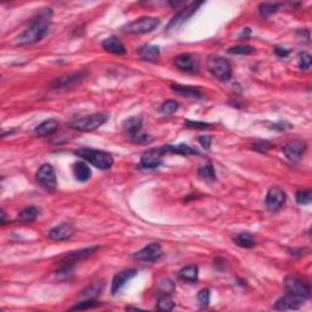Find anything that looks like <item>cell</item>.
<instances>
[{"instance_id": "27", "label": "cell", "mask_w": 312, "mask_h": 312, "mask_svg": "<svg viewBox=\"0 0 312 312\" xmlns=\"http://www.w3.org/2000/svg\"><path fill=\"white\" fill-rule=\"evenodd\" d=\"M199 268L198 266H188V267L182 268L178 272V278L183 282L195 283L198 280Z\"/></svg>"}, {"instance_id": "13", "label": "cell", "mask_w": 312, "mask_h": 312, "mask_svg": "<svg viewBox=\"0 0 312 312\" xmlns=\"http://www.w3.org/2000/svg\"><path fill=\"white\" fill-rule=\"evenodd\" d=\"M174 65L181 71L188 72V73H196L199 71V61L193 54H181L174 59Z\"/></svg>"}, {"instance_id": "34", "label": "cell", "mask_w": 312, "mask_h": 312, "mask_svg": "<svg viewBox=\"0 0 312 312\" xmlns=\"http://www.w3.org/2000/svg\"><path fill=\"white\" fill-rule=\"evenodd\" d=\"M280 4H272V3H265L260 5V14L262 16H270L272 14H276L279 9Z\"/></svg>"}, {"instance_id": "29", "label": "cell", "mask_w": 312, "mask_h": 312, "mask_svg": "<svg viewBox=\"0 0 312 312\" xmlns=\"http://www.w3.org/2000/svg\"><path fill=\"white\" fill-rule=\"evenodd\" d=\"M156 309L160 311H172L174 309V301L169 294H161L157 299Z\"/></svg>"}, {"instance_id": "8", "label": "cell", "mask_w": 312, "mask_h": 312, "mask_svg": "<svg viewBox=\"0 0 312 312\" xmlns=\"http://www.w3.org/2000/svg\"><path fill=\"white\" fill-rule=\"evenodd\" d=\"M87 77V72L86 71H80L76 72V73L66 74V76H62L60 78H56L54 82L50 85V89L52 90H61V89H69V88L74 87L78 83L82 82Z\"/></svg>"}, {"instance_id": "7", "label": "cell", "mask_w": 312, "mask_h": 312, "mask_svg": "<svg viewBox=\"0 0 312 312\" xmlns=\"http://www.w3.org/2000/svg\"><path fill=\"white\" fill-rule=\"evenodd\" d=\"M35 179L47 191H54L56 189V174L54 167L50 164H44L39 167L35 173Z\"/></svg>"}, {"instance_id": "35", "label": "cell", "mask_w": 312, "mask_h": 312, "mask_svg": "<svg viewBox=\"0 0 312 312\" xmlns=\"http://www.w3.org/2000/svg\"><path fill=\"white\" fill-rule=\"evenodd\" d=\"M295 198H296L297 204H300V205H309L311 203V191H305V189L304 191H297Z\"/></svg>"}, {"instance_id": "18", "label": "cell", "mask_w": 312, "mask_h": 312, "mask_svg": "<svg viewBox=\"0 0 312 312\" xmlns=\"http://www.w3.org/2000/svg\"><path fill=\"white\" fill-rule=\"evenodd\" d=\"M59 121L55 119L45 120L40 124H38L35 129V134L38 137H48L52 136L59 131Z\"/></svg>"}, {"instance_id": "17", "label": "cell", "mask_w": 312, "mask_h": 312, "mask_svg": "<svg viewBox=\"0 0 312 312\" xmlns=\"http://www.w3.org/2000/svg\"><path fill=\"white\" fill-rule=\"evenodd\" d=\"M134 276H137V270H133V268H132V270H126L117 273V275L114 277V279H112V283H111L112 294L114 295L117 294V293L123 288V285L126 284L129 279H132Z\"/></svg>"}, {"instance_id": "23", "label": "cell", "mask_w": 312, "mask_h": 312, "mask_svg": "<svg viewBox=\"0 0 312 312\" xmlns=\"http://www.w3.org/2000/svg\"><path fill=\"white\" fill-rule=\"evenodd\" d=\"M72 171H73V174L77 181L80 182L89 181L90 176H92V171H90L88 165L85 164V162H76L73 165V167H72Z\"/></svg>"}, {"instance_id": "28", "label": "cell", "mask_w": 312, "mask_h": 312, "mask_svg": "<svg viewBox=\"0 0 312 312\" xmlns=\"http://www.w3.org/2000/svg\"><path fill=\"white\" fill-rule=\"evenodd\" d=\"M233 242L238 246L246 249L254 248L256 244L255 238H254L253 234H250V233H241V234H238V236L233 238Z\"/></svg>"}, {"instance_id": "14", "label": "cell", "mask_w": 312, "mask_h": 312, "mask_svg": "<svg viewBox=\"0 0 312 312\" xmlns=\"http://www.w3.org/2000/svg\"><path fill=\"white\" fill-rule=\"evenodd\" d=\"M306 151V143L302 140H292L283 148V153L290 161H297Z\"/></svg>"}, {"instance_id": "44", "label": "cell", "mask_w": 312, "mask_h": 312, "mask_svg": "<svg viewBox=\"0 0 312 312\" xmlns=\"http://www.w3.org/2000/svg\"><path fill=\"white\" fill-rule=\"evenodd\" d=\"M275 52H276V54H277L279 57H285V56H288V55H289V52H288L287 49H284V48L276 47L275 48Z\"/></svg>"}, {"instance_id": "42", "label": "cell", "mask_w": 312, "mask_h": 312, "mask_svg": "<svg viewBox=\"0 0 312 312\" xmlns=\"http://www.w3.org/2000/svg\"><path fill=\"white\" fill-rule=\"evenodd\" d=\"M184 126L187 128H193V129H206L210 127V124L205 123V122H195V121H186Z\"/></svg>"}, {"instance_id": "5", "label": "cell", "mask_w": 312, "mask_h": 312, "mask_svg": "<svg viewBox=\"0 0 312 312\" xmlns=\"http://www.w3.org/2000/svg\"><path fill=\"white\" fill-rule=\"evenodd\" d=\"M208 69L212 76L220 81H228L232 76V67L229 61L222 56L211 55L208 59Z\"/></svg>"}, {"instance_id": "25", "label": "cell", "mask_w": 312, "mask_h": 312, "mask_svg": "<svg viewBox=\"0 0 312 312\" xmlns=\"http://www.w3.org/2000/svg\"><path fill=\"white\" fill-rule=\"evenodd\" d=\"M141 129V119L140 117H131L123 122V131L124 133L128 134L129 139L134 137L136 134L140 133Z\"/></svg>"}, {"instance_id": "3", "label": "cell", "mask_w": 312, "mask_h": 312, "mask_svg": "<svg viewBox=\"0 0 312 312\" xmlns=\"http://www.w3.org/2000/svg\"><path fill=\"white\" fill-rule=\"evenodd\" d=\"M109 120V115L104 114V112H99V114H93L87 117H82L76 121L72 122L69 124L72 129L80 132H92L102 127L105 122Z\"/></svg>"}, {"instance_id": "10", "label": "cell", "mask_w": 312, "mask_h": 312, "mask_svg": "<svg viewBox=\"0 0 312 312\" xmlns=\"http://www.w3.org/2000/svg\"><path fill=\"white\" fill-rule=\"evenodd\" d=\"M164 156L165 151L162 146L156 149H149L148 151H145L141 155L140 166L144 167V169H156V167H159L162 164Z\"/></svg>"}, {"instance_id": "33", "label": "cell", "mask_w": 312, "mask_h": 312, "mask_svg": "<svg viewBox=\"0 0 312 312\" xmlns=\"http://www.w3.org/2000/svg\"><path fill=\"white\" fill-rule=\"evenodd\" d=\"M178 103L174 102V100H167V102H165L164 104L161 105L160 111L164 115H172L178 110Z\"/></svg>"}, {"instance_id": "19", "label": "cell", "mask_w": 312, "mask_h": 312, "mask_svg": "<svg viewBox=\"0 0 312 312\" xmlns=\"http://www.w3.org/2000/svg\"><path fill=\"white\" fill-rule=\"evenodd\" d=\"M102 45L106 52H111V54L124 55L127 52V49L123 43H122L119 38L115 37V35H111V37L104 39Z\"/></svg>"}, {"instance_id": "38", "label": "cell", "mask_w": 312, "mask_h": 312, "mask_svg": "<svg viewBox=\"0 0 312 312\" xmlns=\"http://www.w3.org/2000/svg\"><path fill=\"white\" fill-rule=\"evenodd\" d=\"M311 55L309 52H302L299 59V67L301 69H309L311 67Z\"/></svg>"}, {"instance_id": "41", "label": "cell", "mask_w": 312, "mask_h": 312, "mask_svg": "<svg viewBox=\"0 0 312 312\" xmlns=\"http://www.w3.org/2000/svg\"><path fill=\"white\" fill-rule=\"evenodd\" d=\"M131 140H133L134 143H138V144H149L151 141V138L148 136V134H144L140 132V133L132 137Z\"/></svg>"}, {"instance_id": "24", "label": "cell", "mask_w": 312, "mask_h": 312, "mask_svg": "<svg viewBox=\"0 0 312 312\" xmlns=\"http://www.w3.org/2000/svg\"><path fill=\"white\" fill-rule=\"evenodd\" d=\"M172 90L177 94L182 95L186 98H191V99H199L201 98V92L195 87H188V86H181V85H173L172 86Z\"/></svg>"}, {"instance_id": "43", "label": "cell", "mask_w": 312, "mask_h": 312, "mask_svg": "<svg viewBox=\"0 0 312 312\" xmlns=\"http://www.w3.org/2000/svg\"><path fill=\"white\" fill-rule=\"evenodd\" d=\"M199 141H200V144L204 146V148L208 149L211 146L212 137H210V136H200V137H199Z\"/></svg>"}, {"instance_id": "45", "label": "cell", "mask_w": 312, "mask_h": 312, "mask_svg": "<svg viewBox=\"0 0 312 312\" xmlns=\"http://www.w3.org/2000/svg\"><path fill=\"white\" fill-rule=\"evenodd\" d=\"M249 35H250V28H245V30L243 31V32H242V35H241V39H246V38L249 37Z\"/></svg>"}, {"instance_id": "22", "label": "cell", "mask_w": 312, "mask_h": 312, "mask_svg": "<svg viewBox=\"0 0 312 312\" xmlns=\"http://www.w3.org/2000/svg\"><path fill=\"white\" fill-rule=\"evenodd\" d=\"M139 57L144 61L156 62L160 59V49L155 45H145L139 50Z\"/></svg>"}, {"instance_id": "6", "label": "cell", "mask_w": 312, "mask_h": 312, "mask_svg": "<svg viewBox=\"0 0 312 312\" xmlns=\"http://www.w3.org/2000/svg\"><path fill=\"white\" fill-rule=\"evenodd\" d=\"M284 288L287 290V294L293 295V296L297 297L301 301L309 299L311 295V288L300 278L295 277V276H289L285 278L284 280Z\"/></svg>"}, {"instance_id": "1", "label": "cell", "mask_w": 312, "mask_h": 312, "mask_svg": "<svg viewBox=\"0 0 312 312\" xmlns=\"http://www.w3.org/2000/svg\"><path fill=\"white\" fill-rule=\"evenodd\" d=\"M52 16V10L50 9H45L42 13L39 14L38 20L33 21L32 25L22 33L20 35V37L16 39V45H32L35 43L42 40L45 35L49 33V26H48V20Z\"/></svg>"}, {"instance_id": "15", "label": "cell", "mask_w": 312, "mask_h": 312, "mask_svg": "<svg viewBox=\"0 0 312 312\" xmlns=\"http://www.w3.org/2000/svg\"><path fill=\"white\" fill-rule=\"evenodd\" d=\"M201 4L203 3H191V5L187 6L186 9H183L182 11H179V13L177 14V15L174 16L171 21H170L169 26H167V31L176 30V28L179 27L182 23L186 22V21L188 20V18L191 17V16L193 15L196 10H198V8L201 5Z\"/></svg>"}, {"instance_id": "37", "label": "cell", "mask_w": 312, "mask_h": 312, "mask_svg": "<svg viewBox=\"0 0 312 312\" xmlns=\"http://www.w3.org/2000/svg\"><path fill=\"white\" fill-rule=\"evenodd\" d=\"M198 301L201 307H206L210 302V290L208 289H201L198 293Z\"/></svg>"}, {"instance_id": "2", "label": "cell", "mask_w": 312, "mask_h": 312, "mask_svg": "<svg viewBox=\"0 0 312 312\" xmlns=\"http://www.w3.org/2000/svg\"><path fill=\"white\" fill-rule=\"evenodd\" d=\"M74 155H77L81 159L86 160L99 170H109L114 165V159L109 153H105L103 150L97 149L82 148L74 150Z\"/></svg>"}, {"instance_id": "11", "label": "cell", "mask_w": 312, "mask_h": 312, "mask_svg": "<svg viewBox=\"0 0 312 312\" xmlns=\"http://www.w3.org/2000/svg\"><path fill=\"white\" fill-rule=\"evenodd\" d=\"M285 200H287L285 191L279 187H272L266 196V208L268 211L276 212L283 208Z\"/></svg>"}, {"instance_id": "26", "label": "cell", "mask_w": 312, "mask_h": 312, "mask_svg": "<svg viewBox=\"0 0 312 312\" xmlns=\"http://www.w3.org/2000/svg\"><path fill=\"white\" fill-rule=\"evenodd\" d=\"M40 210L35 206H28V208H23L17 216V220L22 223H32L37 220V217L39 216Z\"/></svg>"}, {"instance_id": "4", "label": "cell", "mask_w": 312, "mask_h": 312, "mask_svg": "<svg viewBox=\"0 0 312 312\" xmlns=\"http://www.w3.org/2000/svg\"><path fill=\"white\" fill-rule=\"evenodd\" d=\"M160 25V20L156 17H139L132 22L127 23L126 26L122 27V32L128 33V35H144L155 30Z\"/></svg>"}, {"instance_id": "31", "label": "cell", "mask_w": 312, "mask_h": 312, "mask_svg": "<svg viewBox=\"0 0 312 312\" xmlns=\"http://www.w3.org/2000/svg\"><path fill=\"white\" fill-rule=\"evenodd\" d=\"M198 174L201 177V178L205 179V181L212 182L216 179V172H215V169H213V166L211 162H208V164L203 165V166L199 167Z\"/></svg>"}, {"instance_id": "30", "label": "cell", "mask_w": 312, "mask_h": 312, "mask_svg": "<svg viewBox=\"0 0 312 312\" xmlns=\"http://www.w3.org/2000/svg\"><path fill=\"white\" fill-rule=\"evenodd\" d=\"M103 288H104V284H103V283H100V282L92 283V284L88 285L85 290H82V292H81V296L87 297V299H93V297L100 294V292L103 290Z\"/></svg>"}, {"instance_id": "36", "label": "cell", "mask_w": 312, "mask_h": 312, "mask_svg": "<svg viewBox=\"0 0 312 312\" xmlns=\"http://www.w3.org/2000/svg\"><path fill=\"white\" fill-rule=\"evenodd\" d=\"M99 302L95 301L93 299H88L85 300V301L78 302L77 305H74L73 307H71V310H87V309H94V307L99 306Z\"/></svg>"}, {"instance_id": "39", "label": "cell", "mask_w": 312, "mask_h": 312, "mask_svg": "<svg viewBox=\"0 0 312 312\" xmlns=\"http://www.w3.org/2000/svg\"><path fill=\"white\" fill-rule=\"evenodd\" d=\"M159 288L162 292V294H171V293L174 292V284L173 282L170 279L161 280L159 284Z\"/></svg>"}, {"instance_id": "12", "label": "cell", "mask_w": 312, "mask_h": 312, "mask_svg": "<svg viewBox=\"0 0 312 312\" xmlns=\"http://www.w3.org/2000/svg\"><path fill=\"white\" fill-rule=\"evenodd\" d=\"M74 232H76V227L72 223L64 222L54 227L52 229H50L49 233H48V237L52 241L64 242L71 238L74 234Z\"/></svg>"}, {"instance_id": "20", "label": "cell", "mask_w": 312, "mask_h": 312, "mask_svg": "<svg viewBox=\"0 0 312 312\" xmlns=\"http://www.w3.org/2000/svg\"><path fill=\"white\" fill-rule=\"evenodd\" d=\"M301 304H302L301 300L293 296V295L287 294L285 296L280 297V299L276 302L273 309L280 310V311H283V310H297Z\"/></svg>"}, {"instance_id": "32", "label": "cell", "mask_w": 312, "mask_h": 312, "mask_svg": "<svg viewBox=\"0 0 312 312\" xmlns=\"http://www.w3.org/2000/svg\"><path fill=\"white\" fill-rule=\"evenodd\" d=\"M255 52V48L250 47V45H237V47H232L228 49L229 54L236 55H248Z\"/></svg>"}, {"instance_id": "9", "label": "cell", "mask_w": 312, "mask_h": 312, "mask_svg": "<svg viewBox=\"0 0 312 312\" xmlns=\"http://www.w3.org/2000/svg\"><path fill=\"white\" fill-rule=\"evenodd\" d=\"M162 256V248L159 243H151L134 254L133 258L137 261L146 263L156 262Z\"/></svg>"}, {"instance_id": "40", "label": "cell", "mask_w": 312, "mask_h": 312, "mask_svg": "<svg viewBox=\"0 0 312 312\" xmlns=\"http://www.w3.org/2000/svg\"><path fill=\"white\" fill-rule=\"evenodd\" d=\"M271 148H272V144L268 143V141H258V143L253 144V149L259 153L266 154Z\"/></svg>"}, {"instance_id": "16", "label": "cell", "mask_w": 312, "mask_h": 312, "mask_svg": "<svg viewBox=\"0 0 312 312\" xmlns=\"http://www.w3.org/2000/svg\"><path fill=\"white\" fill-rule=\"evenodd\" d=\"M99 250V246H89V248L81 249V250L72 251V253L67 254L66 256L61 259V263H69V265H74L77 261L85 260V259L89 258L90 255Z\"/></svg>"}, {"instance_id": "21", "label": "cell", "mask_w": 312, "mask_h": 312, "mask_svg": "<svg viewBox=\"0 0 312 312\" xmlns=\"http://www.w3.org/2000/svg\"><path fill=\"white\" fill-rule=\"evenodd\" d=\"M165 154H177V155H199V151L193 149L187 144H178V145H164L162 146Z\"/></svg>"}]
</instances>
